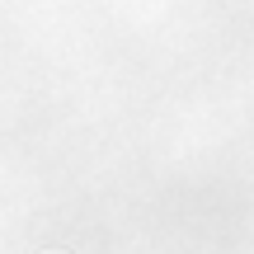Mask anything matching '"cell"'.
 I'll use <instances>...</instances> for the list:
<instances>
[{"instance_id": "6da1fadb", "label": "cell", "mask_w": 254, "mask_h": 254, "mask_svg": "<svg viewBox=\"0 0 254 254\" xmlns=\"http://www.w3.org/2000/svg\"><path fill=\"white\" fill-rule=\"evenodd\" d=\"M52 254H57V250H52Z\"/></svg>"}]
</instances>
